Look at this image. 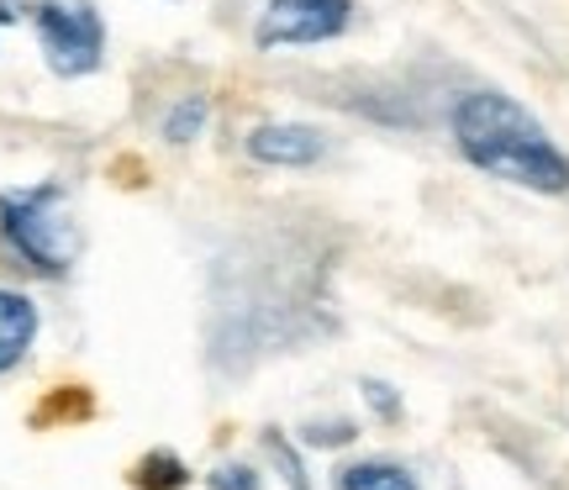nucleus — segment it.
<instances>
[{
	"mask_svg": "<svg viewBox=\"0 0 569 490\" xmlns=\"http://www.w3.org/2000/svg\"><path fill=\"white\" fill-rule=\"evenodd\" d=\"M453 143L475 169H486L496 180L538 190V196H565L569 190V159L511 96L469 90L465 101L453 106Z\"/></svg>",
	"mask_w": 569,
	"mask_h": 490,
	"instance_id": "nucleus-1",
	"label": "nucleus"
},
{
	"mask_svg": "<svg viewBox=\"0 0 569 490\" xmlns=\"http://www.w3.org/2000/svg\"><path fill=\"white\" fill-rule=\"evenodd\" d=\"M0 232H6L11 253L42 269V274H63L74 264V222H69L59 184L0 196Z\"/></svg>",
	"mask_w": 569,
	"mask_h": 490,
	"instance_id": "nucleus-2",
	"label": "nucleus"
},
{
	"mask_svg": "<svg viewBox=\"0 0 569 490\" xmlns=\"http://www.w3.org/2000/svg\"><path fill=\"white\" fill-rule=\"evenodd\" d=\"M27 17L38 27V42L48 53V69L74 80V74H90L101 69L106 53V21L90 0H32Z\"/></svg>",
	"mask_w": 569,
	"mask_h": 490,
	"instance_id": "nucleus-3",
	"label": "nucleus"
},
{
	"mask_svg": "<svg viewBox=\"0 0 569 490\" xmlns=\"http://www.w3.org/2000/svg\"><path fill=\"white\" fill-rule=\"evenodd\" d=\"M348 27V0H264L253 42L259 48H301V42H327Z\"/></svg>",
	"mask_w": 569,
	"mask_h": 490,
	"instance_id": "nucleus-4",
	"label": "nucleus"
},
{
	"mask_svg": "<svg viewBox=\"0 0 569 490\" xmlns=\"http://www.w3.org/2000/svg\"><path fill=\"white\" fill-rule=\"evenodd\" d=\"M327 138L317 127L306 122H264L248 132V153L259 163H274V169H301V163H317L322 159Z\"/></svg>",
	"mask_w": 569,
	"mask_h": 490,
	"instance_id": "nucleus-5",
	"label": "nucleus"
},
{
	"mask_svg": "<svg viewBox=\"0 0 569 490\" xmlns=\"http://www.w3.org/2000/svg\"><path fill=\"white\" fill-rule=\"evenodd\" d=\"M32 338H38V307H32L21 290L0 286V374L27 359Z\"/></svg>",
	"mask_w": 569,
	"mask_h": 490,
	"instance_id": "nucleus-6",
	"label": "nucleus"
},
{
	"mask_svg": "<svg viewBox=\"0 0 569 490\" xmlns=\"http://www.w3.org/2000/svg\"><path fill=\"white\" fill-rule=\"evenodd\" d=\"M338 490H417L401 464H380V459H369V464H348L338 474Z\"/></svg>",
	"mask_w": 569,
	"mask_h": 490,
	"instance_id": "nucleus-7",
	"label": "nucleus"
},
{
	"mask_svg": "<svg viewBox=\"0 0 569 490\" xmlns=\"http://www.w3.org/2000/svg\"><path fill=\"white\" fill-rule=\"evenodd\" d=\"M206 117H211L206 96H184V101L169 111V122H163V138H169V143H190V138H201Z\"/></svg>",
	"mask_w": 569,
	"mask_h": 490,
	"instance_id": "nucleus-8",
	"label": "nucleus"
},
{
	"mask_svg": "<svg viewBox=\"0 0 569 490\" xmlns=\"http://www.w3.org/2000/svg\"><path fill=\"white\" fill-rule=\"evenodd\" d=\"M138 486L142 490H184L190 486V474H184V464L174 459V453H148L138 464Z\"/></svg>",
	"mask_w": 569,
	"mask_h": 490,
	"instance_id": "nucleus-9",
	"label": "nucleus"
},
{
	"mask_svg": "<svg viewBox=\"0 0 569 490\" xmlns=\"http://www.w3.org/2000/svg\"><path fill=\"white\" fill-rule=\"evenodd\" d=\"M206 490H259V474L248 464H222V470L206 474Z\"/></svg>",
	"mask_w": 569,
	"mask_h": 490,
	"instance_id": "nucleus-10",
	"label": "nucleus"
}]
</instances>
